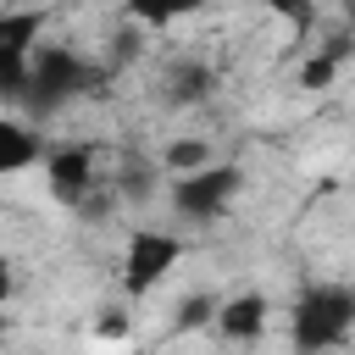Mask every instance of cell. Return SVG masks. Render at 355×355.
I'll list each match as a JSON object with an SVG mask.
<instances>
[{
    "instance_id": "6",
    "label": "cell",
    "mask_w": 355,
    "mask_h": 355,
    "mask_svg": "<svg viewBox=\"0 0 355 355\" xmlns=\"http://www.w3.org/2000/svg\"><path fill=\"white\" fill-rule=\"evenodd\" d=\"M44 183L61 205H89V189H94V150L83 144H61L44 155Z\"/></svg>"
},
{
    "instance_id": "12",
    "label": "cell",
    "mask_w": 355,
    "mask_h": 355,
    "mask_svg": "<svg viewBox=\"0 0 355 355\" xmlns=\"http://www.w3.org/2000/svg\"><path fill=\"white\" fill-rule=\"evenodd\" d=\"M338 61H344V44H327V50H316V55L300 67V89H327V83L338 78Z\"/></svg>"
},
{
    "instance_id": "17",
    "label": "cell",
    "mask_w": 355,
    "mask_h": 355,
    "mask_svg": "<svg viewBox=\"0 0 355 355\" xmlns=\"http://www.w3.org/2000/svg\"><path fill=\"white\" fill-rule=\"evenodd\" d=\"M11 283H17V277H11V261H6V255H0V305H6V300H11Z\"/></svg>"
},
{
    "instance_id": "2",
    "label": "cell",
    "mask_w": 355,
    "mask_h": 355,
    "mask_svg": "<svg viewBox=\"0 0 355 355\" xmlns=\"http://www.w3.org/2000/svg\"><path fill=\"white\" fill-rule=\"evenodd\" d=\"M349 333H355V288H344V283H311L288 311L294 355H327Z\"/></svg>"
},
{
    "instance_id": "14",
    "label": "cell",
    "mask_w": 355,
    "mask_h": 355,
    "mask_svg": "<svg viewBox=\"0 0 355 355\" xmlns=\"http://www.w3.org/2000/svg\"><path fill=\"white\" fill-rule=\"evenodd\" d=\"M205 322H216V300H211V294H189V300L178 305V316H172V333H194V327H205Z\"/></svg>"
},
{
    "instance_id": "8",
    "label": "cell",
    "mask_w": 355,
    "mask_h": 355,
    "mask_svg": "<svg viewBox=\"0 0 355 355\" xmlns=\"http://www.w3.org/2000/svg\"><path fill=\"white\" fill-rule=\"evenodd\" d=\"M266 294H255V288H244V294H233V300H222L216 305V327H222V338H233V344H255L261 333H266Z\"/></svg>"
},
{
    "instance_id": "9",
    "label": "cell",
    "mask_w": 355,
    "mask_h": 355,
    "mask_svg": "<svg viewBox=\"0 0 355 355\" xmlns=\"http://www.w3.org/2000/svg\"><path fill=\"white\" fill-rule=\"evenodd\" d=\"M33 161H39V139H33L22 122L0 116V178H6V172H22V166H33Z\"/></svg>"
},
{
    "instance_id": "16",
    "label": "cell",
    "mask_w": 355,
    "mask_h": 355,
    "mask_svg": "<svg viewBox=\"0 0 355 355\" xmlns=\"http://www.w3.org/2000/svg\"><path fill=\"white\" fill-rule=\"evenodd\" d=\"M94 333H100V338H128V316H105Z\"/></svg>"
},
{
    "instance_id": "7",
    "label": "cell",
    "mask_w": 355,
    "mask_h": 355,
    "mask_svg": "<svg viewBox=\"0 0 355 355\" xmlns=\"http://www.w3.org/2000/svg\"><path fill=\"white\" fill-rule=\"evenodd\" d=\"M161 105H172V111H189V105H205L211 100V89H216V72L205 67V61H194V55H183V61H172L166 72H161Z\"/></svg>"
},
{
    "instance_id": "18",
    "label": "cell",
    "mask_w": 355,
    "mask_h": 355,
    "mask_svg": "<svg viewBox=\"0 0 355 355\" xmlns=\"http://www.w3.org/2000/svg\"><path fill=\"white\" fill-rule=\"evenodd\" d=\"M344 17H349V22H355V0H344Z\"/></svg>"
},
{
    "instance_id": "10",
    "label": "cell",
    "mask_w": 355,
    "mask_h": 355,
    "mask_svg": "<svg viewBox=\"0 0 355 355\" xmlns=\"http://www.w3.org/2000/svg\"><path fill=\"white\" fill-rule=\"evenodd\" d=\"M122 6H128V17H139L150 28H166V22H178L189 11H200L205 0H122Z\"/></svg>"
},
{
    "instance_id": "13",
    "label": "cell",
    "mask_w": 355,
    "mask_h": 355,
    "mask_svg": "<svg viewBox=\"0 0 355 355\" xmlns=\"http://www.w3.org/2000/svg\"><path fill=\"white\" fill-rule=\"evenodd\" d=\"M116 194L133 200V205H144V200L155 194V166H150V161H128L122 178H116Z\"/></svg>"
},
{
    "instance_id": "11",
    "label": "cell",
    "mask_w": 355,
    "mask_h": 355,
    "mask_svg": "<svg viewBox=\"0 0 355 355\" xmlns=\"http://www.w3.org/2000/svg\"><path fill=\"white\" fill-rule=\"evenodd\" d=\"M161 166H166L172 178H183V172L211 166V150H205V139H172V144L161 150Z\"/></svg>"
},
{
    "instance_id": "15",
    "label": "cell",
    "mask_w": 355,
    "mask_h": 355,
    "mask_svg": "<svg viewBox=\"0 0 355 355\" xmlns=\"http://www.w3.org/2000/svg\"><path fill=\"white\" fill-rule=\"evenodd\" d=\"M266 6H272V11H277V17H288V22H294V28H300V33H305V28H311V0H266Z\"/></svg>"
},
{
    "instance_id": "4",
    "label": "cell",
    "mask_w": 355,
    "mask_h": 355,
    "mask_svg": "<svg viewBox=\"0 0 355 355\" xmlns=\"http://www.w3.org/2000/svg\"><path fill=\"white\" fill-rule=\"evenodd\" d=\"M178 261H183V239H172L161 227H133V239L122 250V288L128 294H150Z\"/></svg>"
},
{
    "instance_id": "1",
    "label": "cell",
    "mask_w": 355,
    "mask_h": 355,
    "mask_svg": "<svg viewBox=\"0 0 355 355\" xmlns=\"http://www.w3.org/2000/svg\"><path fill=\"white\" fill-rule=\"evenodd\" d=\"M111 78V67L78 55L72 44H44L33 61H28V89H22V105L33 116H55L61 105L83 100V94H100Z\"/></svg>"
},
{
    "instance_id": "5",
    "label": "cell",
    "mask_w": 355,
    "mask_h": 355,
    "mask_svg": "<svg viewBox=\"0 0 355 355\" xmlns=\"http://www.w3.org/2000/svg\"><path fill=\"white\" fill-rule=\"evenodd\" d=\"M39 28H44L39 6L0 11V94H11V100H22V89H28V61H33Z\"/></svg>"
},
{
    "instance_id": "3",
    "label": "cell",
    "mask_w": 355,
    "mask_h": 355,
    "mask_svg": "<svg viewBox=\"0 0 355 355\" xmlns=\"http://www.w3.org/2000/svg\"><path fill=\"white\" fill-rule=\"evenodd\" d=\"M244 189V166L239 161H211L200 172H183L172 178V211L189 216V222H216Z\"/></svg>"
}]
</instances>
